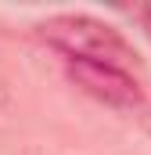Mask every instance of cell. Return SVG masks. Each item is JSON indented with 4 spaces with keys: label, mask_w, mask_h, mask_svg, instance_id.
Returning <instances> with one entry per match:
<instances>
[{
    "label": "cell",
    "mask_w": 151,
    "mask_h": 155,
    "mask_svg": "<svg viewBox=\"0 0 151 155\" xmlns=\"http://www.w3.org/2000/svg\"><path fill=\"white\" fill-rule=\"evenodd\" d=\"M40 40L54 47L65 61H104L119 69H137V51L115 25L94 15H50L40 22Z\"/></svg>",
    "instance_id": "obj_1"
},
{
    "label": "cell",
    "mask_w": 151,
    "mask_h": 155,
    "mask_svg": "<svg viewBox=\"0 0 151 155\" xmlns=\"http://www.w3.org/2000/svg\"><path fill=\"white\" fill-rule=\"evenodd\" d=\"M65 76L72 79L83 94L108 108H140L144 105V87L130 69L104 65V61H65Z\"/></svg>",
    "instance_id": "obj_2"
},
{
    "label": "cell",
    "mask_w": 151,
    "mask_h": 155,
    "mask_svg": "<svg viewBox=\"0 0 151 155\" xmlns=\"http://www.w3.org/2000/svg\"><path fill=\"white\" fill-rule=\"evenodd\" d=\"M133 15H137V22H140V29H144V33H148V40H151V4H144V7H137Z\"/></svg>",
    "instance_id": "obj_3"
}]
</instances>
